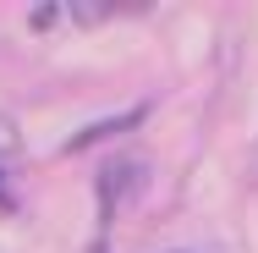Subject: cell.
Listing matches in <instances>:
<instances>
[{
    "instance_id": "obj_1",
    "label": "cell",
    "mask_w": 258,
    "mask_h": 253,
    "mask_svg": "<svg viewBox=\"0 0 258 253\" xmlns=\"http://www.w3.org/2000/svg\"><path fill=\"white\" fill-rule=\"evenodd\" d=\"M138 121H143V110H121L115 121H99V127L77 132V138H72V149H83V143H99V138H110V132H126V127H138Z\"/></svg>"
},
{
    "instance_id": "obj_2",
    "label": "cell",
    "mask_w": 258,
    "mask_h": 253,
    "mask_svg": "<svg viewBox=\"0 0 258 253\" xmlns=\"http://www.w3.org/2000/svg\"><path fill=\"white\" fill-rule=\"evenodd\" d=\"M0 209H6V187H0Z\"/></svg>"
}]
</instances>
